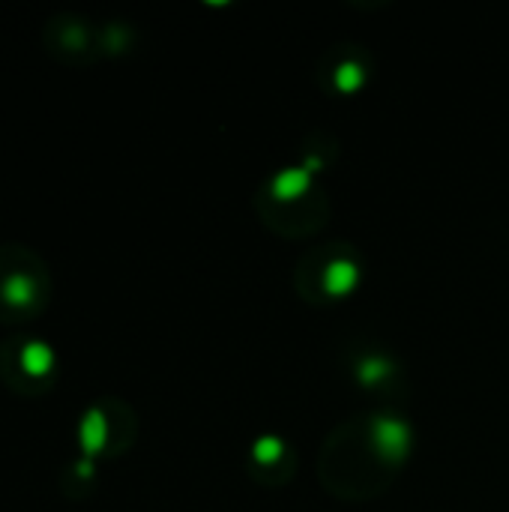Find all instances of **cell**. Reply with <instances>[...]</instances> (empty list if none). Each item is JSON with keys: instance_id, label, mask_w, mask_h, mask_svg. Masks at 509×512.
I'll use <instances>...</instances> for the list:
<instances>
[{"instance_id": "5b68a950", "label": "cell", "mask_w": 509, "mask_h": 512, "mask_svg": "<svg viewBox=\"0 0 509 512\" xmlns=\"http://www.w3.org/2000/svg\"><path fill=\"white\" fill-rule=\"evenodd\" d=\"M357 279H360V270H357V264H351V261H336V264H330L327 267V273H324V288L330 291V294H351L354 288H357Z\"/></svg>"}, {"instance_id": "9c48e42d", "label": "cell", "mask_w": 509, "mask_h": 512, "mask_svg": "<svg viewBox=\"0 0 509 512\" xmlns=\"http://www.w3.org/2000/svg\"><path fill=\"white\" fill-rule=\"evenodd\" d=\"M387 372H390V366L384 360H363V366H360L363 384H378Z\"/></svg>"}, {"instance_id": "52a82bcc", "label": "cell", "mask_w": 509, "mask_h": 512, "mask_svg": "<svg viewBox=\"0 0 509 512\" xmlns=\"http://www.w3.org/2000/svg\"><path fill=\"white\" fill-rule=\"evenodd\" d=\"M336 84H339V90L354 93L363 84V69L357 63H342L339 72H336Z\"/></svg>"}, {"instance_id": "8992f818", "label": "cell", "mask_w": 509, "mask_h": 512, "mask_svg": "<svg viewBox=\"0 0 509 512\" xmlns=\"http://www.w3.org/2000/svg\"><path fill=\"white\" fill-rule=\"evenodd\" d=\"M0 294H3V300H6L9 306H18V309H24V306H30V303H33V297H36V288H33V282H30L27 276L15 273V276H9V279L3 282Z\"/></svg>"}, {"instance_id": "6da1fadb", "label": "cell", "mask_w": 509, "mask_h": 512, "mask_svg": "<svg viewBox=\"0 0 509 512\" xmlns=\"http://www.w3.org/2000/svg\"><path fill=\"white\" fill-rule=\"evenodd\" d=\"M372 441H375L381 456L405 459V453L411 447V432H408L405 423H399L393 417H378L375 426H372Z\"/></svg>"}, {"instance_id": "277c9868", "label": "cell", "mask_w": 509, "mask_h": 512, "mask_svg": "<svg viewBox=\"0 0 509 512\" xmlns=\"http://www.w3.org/2000/svg\"><path fill=\"white\" fill-rule=\"evenodd\" d=\"M309 180H312V174L306 168H288V171H282L273 180V198L294 201V198H300V195L309 192Z\"/></svg>"}, {"instance_id": "7a4b0ae2", "label": "cell", "mask_w": 509, "mask_h": 512, "mask_svg": "<svg viewBox=\"0 0 509 512\" xmlns=\"http://www.w3.org/2000/svg\"><path fill=\"white\" fill-rule=\"evenodd\" d=\"M18 366L30 378H45L54 369V351L45 342H27L18 354Z\"/></svg>"}, {"instance_id": "3957f363", "label": "cell", "mask_w": 509, "mask_h": 512, "mask_svg": "<svg viewBox=\"0 0 509 512\" xmlns=\"http://www.w3.org/2000/svg\"><path fill=\"white\" fill-rule=\"evenodd\" d=\"M105 438H108L105 414L96 411V408L87 411L84 420H81V450H84V459H93L105 447Z\"/></svg>"}, {"instance_id": "ba28073f", "label": "cell", "mask_w": 509, "mask_h": 512, "mask_svg": "<svg viewBox=\"0 0 509 512\" xmlns=\"http://www.w3.org/2000/svg\"><path fill=\"white\" fill-rule=\"evenodd\" d=\"M279 456H282V441H279V438H261V441L255 444V459H258L261 465H273Z\"/></svg>"}]
</instances>
